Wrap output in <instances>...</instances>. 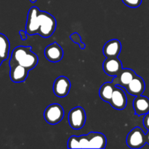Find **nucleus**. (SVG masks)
Wrapping results in <instances>:
<instances>
[{"instance_id":"obj_1","label":"nucleus","mask_w":149,"mask_h":149,"mask_svg":"<svg viewBox=\"0 0 149 149\" xmlns=\"http://www.w3.org/2000/svg\"><path fill=\"white\" fill-rule=\"evenodd\" d=\"M39 62L37 55L31 51V47L19 46L15 48L12 52L10 60V65L19 64L29 71L34 68Z\"/></svg>"},{"instance_id":"obj_7","label":"nucleus","mask_w":149,"mask_h":149,"mask_svg":"<svg viewBox=\"0 0 149 149\" xmlns=\"http://www.w3.org/2000/svg\"><path fill=\"white\" fill-rule=\"evenodd\" d=\"M71 81L67 77L61 76L55 79L53 84V92L58 97H65L71 90Z\"/></svg>"},{"instance_id":"obj_10","label":"nucleus","mask_w":149,"mask_h":149,"mask_svg":"<svg viewBox=\"0 0 149 149\" xmlns=\"http://www.w3.org/2000/svg\"><path fill=\"white\" fill-rule=\"evenodd\" d=\"M103 69L107 75L114 77L123 69V65L118 57L107 58L103 63Z\"/></svg>"},{"instance_id":"obj_25","label":"nucleus","mask_w":149,"mask_h":149,"mask_svg":"<svg viewBox=\"0 0 149 149\" xmlns=\"http://www.w3.org/2000/svg\"><path fill=\"white\" fill-rule=\"evenodd\" d=\"M3 60H2V58H1V55H0V65H1V63H2V62H3Z\"/></svg>"},{"instance_id":"obj_11","label":"nucleus","mask_w":149,"mask_h":149,"mask_svg":"<svg viewBox=\"0 0 149 149\" xmlns=\"http://www.w3.org/2000/svg\"><path fill=\"white\" fill-rule=\"evenodd\" d=\"M135 71L130 68H123L118 75L113 77L112 82L116 86L126 87L136 76Z\"/></svg>"},{"instance_id":"obj_8","label":"nucleus","mask_w":149,"mask_h":149,"mask_svg":"<svg viewBox=\"0 0 149 149\" xmlns=\"http://www.w3.org/2000/svg\"><path fill=\"white\" fill-rule=\"evenodd\" d=\"M109 104L116 110H123L126 108L127 103L126 93L120 87L116 86Z\"/></svg>"},{"instance_id":"obj_12","label":"nucleus","mask_w":149,"mask_h":149,"mask_svg":"<svg viewBox=\"0 0 149 149\" xmlns=\"http://www.w3.org/2000/svg\"><path fill=\"white\" fill-rule=\"evenodd\" d=\"M10 66V77L13 82L20 83L26 81L29 75V69L19 64H13Z\"/></svg>"},{"instance_id":"obj_2","label":"nucleus","mask_w":149,"mask_h":149,"mask_svg":"<svg viewBox=\"0 0 149 149\" xmlns=\"http://www.w3.org/2000/svg\"><path fill=\"white\" fill-rule=\"evenodd\" d=\"M39 26L38 34L44 38H48L52 36L56 29L57 21L53 15L45 11L39 13Z\"/></svg>"},{"instance_id":"obj_15","label":"nucleus","mask_w":149,"mask_h":149,"mask_svg":"<svg viewBox=\"0 0 149 149\" xmlns=\"http://www.w3.org/2000/svg\"><path fill=\"white\" fill-rule=\"evenodd\" d=\"M132 106L137 116L146 115L149 112V98L142 95L135 96Z\"/></svg>"},{"instance_id":"obj_6","label":"nucleus","mask_w":149,"mask_h":149,"mask_svg":"<svg viewBox=\"0 0 149 149\" xmlns=\"http://www.w3.org/2000/svg\"><path fill=\"white\" fill-rule=\"evenodd\" d=\"M39 13H40V10L37 7H31L28 13L26 31L28 34L31 35V36L38 34L39 26H40Z\"/></svg>"},{"instance_id":"obj_13","label":"nucleus","mask_w":149,"mask_h":149,"mask_svg":"<svg viewBox=\"0 0 149 149\" xmlns=\"http://www.w3.org/2000/svg\"><path fill=\"white\" fill-rule=\"evenodd\" d=\"M130 95L133 96H138L143 95L145 91L146 84L143 79L140 76L136 75L129 84L125 87Z\"/></svg>"},{"instance_id":"obj_22","label":"nucleus","mask_w":149,"mask_h":149,"mask_svg":"<svg viewBox=\"0 0 149 149\" xmlns=\"http://www.w3.org/2000/svg\"><path fill=\"white\" fill-rule=\"evenodd\" d=\"M144 127L147 129V130H149V112L145 115L144 116L143 121Z\"/></svg>"},{"instance_id":"obj_9","label":"nucleus","mask_w":149,"mask_h":149,"mask_svg":"<svg viewBox=\"0 0 149 149\" xmlns=\"http://www.w3.org/2000/svg\"><path fill=\"white\" fill-rule=\"evenodd\" d=\"M45 56L47 61L52 63H58L62 60L64 52L61 45L57 42H53L48 45L45 49Z\"/></svg>"},{"instance_id":"obj_17","label":"nucleus","mask_w":149,"mask_h":149,"mask_svg":"<svg viewBox=\"0 0 149 149\" xmlns=\"http://www.w3.org/2000/svg\"><path fill=\"white\" fill-rule=\"evenodd\" d=\"M68 148H89V141L87 135L81 136L72 135L68 141Z\"/></svg>"},{"instance_id":"obj_14","label":"nucleus","mask_w":149,"mask_h":149,"mask_svg":"<svg viewBox=\"0 0 149 149\" xmlns=\"http://www.w3.org/2000/svg\"><path fill=\"white\" fill-rule=\"evenodd\" d=\"M122 50V44L118 39H111L104 45L103 53L107 58H116L119 56Z\"/></svg>"},{"instance_id":"obj_21","label":"nucleus","mask_w":149,"mask_h":149,"mask_svg":"<svg viewBox=\"0 0 149 149\" xmlns=\"http://www.w3.org/2000/svg\"><path fill=\"white\" fill-rule=\"evenodd\" d=\"M124 4L131 8L138 7L142 3V0H122Z\"/></svg>"},{"instance_id":"obj_16","label":"nucleus","mask_w":149,"mask_h":149,"mask_svg":"<svg viewBox=\"0 0 149 149\" xmlns=\"http://www.w3.org/2000/svg\"><path fill=\"white\" fill-rule=\"evenodd\" d=\"M89 141V148H105L107 144L106 135L100 132H91L87 135Z\"/></svg>"},{"instance_id":"obj_5","label":"nucleus","mask_w":149,"mask_h":149,"mask_svg":"<svg viewBox=\"0 0 149 149\" xmlns=\"http://www.w3.org/2000/svg\"><path fill=\"white\" fill-rule=\"evenodd\" d=\"M68 118V123L72 129H81L86 122L85 111L81 106H77L70 111Z\"/></svg>"},{"instance_id":"obj_23","label":"nucleus","mask_w":149,"mask_h":149,"mask_svg":"<svg viewBox=\"0 0 149 149\" xmlns=\"http://www.w3.org/2000/svg\"><path fill=\"white\" fill-rule=\"evenodd\" d=\"M19 33H20V39H21V40L25 41V40H26V39H27V34H28V33H26V31H23V30H20V31H19Z\"/></svg>"},{"instance_id":"obj_3","label":"nucleus","mask_w":149,"mask_h":149,"mask_svg":"<svg viewBox=\"0 0 149 149\" xmlns=\"http://www.w3.org/2000/svg\"><path fill=\"white\" fill-rule=\"evenodd\" d=\"M126 143L128 147L130 148L138 149L142 148L146 143V132L138 127L133 128L127 136Z\"/></svg>"},{"instance_id":"obj_24","label":"nucleus","mask_w":149,"mask_h":149,"mask_svg":"<svg viewBox=\"0 0 149 149\" xmlns=\"http://www.w3.org/2000/svg\"><path fill=\"white\" fill-rule=\"evenodd\" d=\"M146 143L149 145V130H148V132H146Z\"/></svg>"},{"instance_id":"obj_18","label":"nucleus","mask_w":149,"mask_h":149,"mask_svg":"<svg viewBox=\"0 0 149 149\" xmlns=\"http://www.w3.org/2000/svg\"><path fill=\"white\" fill-rule=\"evenodd\" d=\"M116 85L113 82H106L102 84L99 90V95L100 98L105 102L109 103L112 97Z\"/></svg>"},{"instance_id":"obj_4","label":"nucleus","mask_w":149,"mask_h":149,"mask_svg":"<svg viewBox=\"0 0 149 149\" xmlns=\"http://www.w3.org/2000/svg\"><path fill=\"white\" fill-rule=\"evenodd\" d=\"M64 117V110L58 103L49 105L44 111V118L49 125H56L61 122Z\"/></svg>"},{"instance_id":"obj_20","label":"nucleus","mask_w":149,"mask_h":149,"mask_svg":"<svg viewBox=\"0 0 149 149\" xmlns=\"http://www.w3.org/2000/svg\"><path fill=\"white\" fill-rule=\"evenodd\" d=\"M70 39H71V40L73 42L79 45V47L81 48V49H85L86 47L85 44L83 43V42H81V37L78 33L74 32V33H71V34L70 35Z\"/></svg>"},{"instance_id":"obj_19","label":"nucleus","mask_w":149,"mask_h":149,"mask_svg":"<svg viewBox=\"0 0 149 149\" xmlns=\"http://www.w3.org/2000/svg\"><path fill=\"white\" fill-rule=\"evenodd\" d=\"M10 52V42L5 35L0 33V55L3 61L8 58Z\"/></svg>"},{"instance_id":"obj_26","label":"nucleus","mask_w":149,"mask_h":149,"mask_svg":"<svg viewBox=\"0 0 149 149\" xmlns=\"http://www.w3.org/2000/svg\"><path fill=\"white\" fill-rule=\"evenodd\" d=\"M36 1H37V0H30V1L31 3H35Z\"/></svg>"}]
</instances>
